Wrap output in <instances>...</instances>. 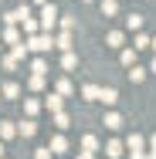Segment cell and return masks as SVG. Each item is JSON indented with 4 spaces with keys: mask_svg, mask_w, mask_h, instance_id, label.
<instances>
[{
    "mask_svg": "<svg viewBox=\"0 0 156 159\" xmlns=\"http://www.w3.org/2000/svg\"><path fill=\"white\" fill-rule=\"evenodd\" d=\"M31 71H34V75H48V61H44V58H37V61L31 64Z\"/></svg>",
    "mask_w": 156,
    "mask_h": 159,
    "instance_id": "5bb4252c",
    "label": "cell"
},
{
    "mask_svg": "<svg viewBox=\"0 0 156 159\" xmlns=\"http://www.w3.org/2000/svg\"><path fill=\"white\" fill-rule=\"evenodd\" d=\"M54 20H58V10H54V7H44V10H41V24H44V27H54Z\"/></svg>",
    "mask_w": 156,
    "mask_h": 159,
    "instance_id": "7a4b0ae2",
    "label": "cell"
},
{
    "mask_svg": "<svg viewBox=\"0 0 156 159\" xmlns=\"http://www.w3.org/2000/svg\"><path fill=\"white\" fill-rule=\"evenodd\" d=\"M37 108H41V105H37L34 98H24V112H27V115H37Z\"/></svg>",
    "mask_w": 156,
    "mask_h": 159,
    "instance_id": "e0dca14e",
    "label": "cell"
},
{
    "mask_svg": "<svg viewBox=\"0 0 156 159\" xmlns=\"http://www.w3.org/2000/svg\"><path fill=\"white\" fill-rule=\"evenodd\" d=\"M149 146H153V149H156V135H153V139H149Z\"/></svg>",
    "mask_w": 156,
    "mask_h": 159,
    "instance_id": "4dcf8cb0",
    "label": "cell"
},
{
    "mask_svg": "<svg viewBox=\"0 0 156 159\" xmlns=\"http://www.w3.org/2000/svg\"><path fill=\"white\" fill-rule=\"evenodd\" d=\"M31 88H34V92L44 88V75H31Z\"/></svg>",
    "mask_w": 156,
    "mask_h": 159,
    "instance_id": "7402d4cb",
    "label": "cell"
},
{
    "mask_svg": "<svg viewBox=\"0 0 156 159\" xmlns=\"http://www.w3.org/2000/svg\"><path fill=\"white\" fill-rule=\"evenodd\" d=\"M54 125H58V129H68V115H64V112H54Z\"/></svg>",
    "mask_w": 156,
    "mask_h": 159,
    "instance_id": "d6986e66",
    "label": "cell"
},
{
    "mask_svg": "<svg viewBox=\"0 0 156 159\" xmlns=\"http://www.w3.org/2000/svg\"><path fill=\"white\" fill-rule=\"evenodd\" d=\"M17 129H14V122H0V139H10Z\"/></svg>",
    "mask_w": 156,
    "mask_h": 159,
    "instance_id": "4fadbf2b",
    "label": "cell"
},
{
    "mask_svg": "<svg viewBox=\"0 0 156 159\" xmlns=\"http://www.w3.org/2000/svg\"><path fill=\"white\" fill-rule=\"evenodd\" d=\"M139 24H143V17H136V14H132V17H129V20H125V27H129V31H136V27H139Z\"/></svg>",
    "mask_w": 156,
    "mask_h": 159,
    "instance_id": "d4e9b609",
    "label": "cell"
},
{
    "mask_svg": "<svg viewBox=\"0 0 156 159\" xmlns=\"http://www.w3.org/2000/svg\"><path fill=\"white\" fill-rule=\"evenodd\" d=\"M149 48H156V37H153V41H149Z\"/></svg>",
    "mask_w": 156,
    "mask_h": 159,
    "instance_id": "836d02e7",
    "label": "cell"
},
{
    "mask_svg": "<svg viewBox=\"0 0 156 159\" xmlns=\"http://www.w3.org/2000/svg\"><path fill=\"white\" fill-rule=\"evenodd\" d=\"M3 37H7V44H10V48H14V44H21V34L14 31V27H10V31L3 34Z\"/></svg>",
    "mask_w": 156,
    "mask_h": 159,
    "instance_id": "ac0fdd59",
    "label": "cell"
},
{
    "mask_svg": "<svg viewBox=\"0 0 156 159\" xmlns=\"http://www.w3.org/2000/svg\"><path fill=\"white\" fill-rule=\"evenodd\" d=\"M105 41H109V48H122V34H119V31H112Z\"/></svg>",
    "mask_w": 156,
    "mask_h": 159,
    "instance_id": "2e32d148",
    "label": "cell"
},
{
    "mask_svg": "<svg viewBox=\"0 0 156 159\" xmlns=\"http://www.w3.org/2000/svg\"><path fill=\"white\" fill-rule=\"evenodd\" d=\"M24 31H27V34H37V24H34L31 17H27V20H24Z\"/></svg>",
    "mask_w": 156,
    "mask_h": 159,
    "instance_id": "f1b7e54d",
    "label": "cell"
},
{
    "mask_svg": "<svg viewBox=\"0 0 156 159\" xmlns=\"http://www.w3.org/2000/svg\"><path fill=\"white\" fill-rule=\"evenodd\" d=\"M119 125H122V119H119L116 112H109V115H105V129H119Z\"/></svg>",
    "mask_w": 156,
    "mask_h": 159,
    "instance_id": "7c38bea8",
    "label": "cell"
},
{
    "mask_svg": "<svg viewBox=\"0 0 156 159\" xmlns=\"http://www.w3.org/2000/svg\"><path fill=\"white\" fill-rule=\"evenodd\" d=\"M58 95H71V81H68V78L58 81Z\"/></svg>",
    "mask_w": 156,
    "mask_h": 159,
    "instance_id": "603a6c76",
    "label": "cell"
},
{
    "mask_svg": "<svg viewBox=\"0 0 156 159\" xmlns=\"http://www.w3.org/2000/svg\"><path fill=\"white\" fill-rule=\"evenodd\" d=\"M102 14H116V0H105L102 3Z\"/></svg>",
    "mask_w": 156,
    "mask_h": 159,
    "instance_id": "83f0119b",
    "label": "cell"
},
{
    "mask_svg": "<svg viewBox=\"0 0 156 159\" xmlns=\"http://www.w3.org/2000/svg\"><path fill=\"white\" fill-rule=\"evenodd\" d=\"M149 71H153V75H156V61H153V64H149Z\"/></svg>",
    "mask_w": 156,
    "mask_h": 159,
    "instance_id": "1f68e13d",
    "label": "cell"
},
{
    "mask_svg": "<svg viewBox=\"0 0 156 159\" xmlns=\"http://www.w3.org/2000/svg\"><path fill=\"white\" fill-rule=\"evenodd\" d=\"M48 112H61V95H48Z\"/></svg>",
    "mask_w": 156,
    "mask_h": 159,
    "instance_id": "52a82bcc",
    "label": "cell"
},
{
    "mask_svg": "<svg viewBox=\"0 0 156 159\" xmlns=\"http://www.w3.org/2000/svg\"><path fill=\"white\" fill-rule=\"evenodd\" d=\"M129 78H132V81H143V78H146V71H143V68H136V64H132V71H129Z\"/></svg>",
    "mask_w": 156,
    "mask_h": 159,
    "instance_id": "ffe728a7",
    "label": "cell"
},
{
    "mask_svg": "<svg viewBox=\"0 0 156 159\" xmlns=\"http://www.w3.org/2000/svg\"><path fill=\"white\" fill-rule=\"evenodd\" d=\"M3 68H7V71H14V68H17V58H14V54H7V58H3Z\"/></svg>",
    "mask_w": 156,
    "mask_h": 159,
    "instance_id": "484cf974",
    "label": "cell"
},
{
    "mask_svg": "<svg viewBox=\"0 0 156 159\" xmlns=\"http://www.w3.org/2000/svg\"><path fill=\"white\" fill-rule=\"evenodd\" d=\"M27 48H31V51H37V54H44V51H51V48H54V41H51L48 34H34L31 41H27Z\"/></svg>",
    "mask_w": 156,
    "mask_h": 159,
    "instance_id": "6da1fadb",
    "label": "cell"
},
{
    "mask_svg": "<svg viewBox=\"0 0 156 159\" xmlns=\"http://www.w3.org/2000/svg\"><path fill=\"white\" fill-rule=\"evenodd\" d=\"M122 64H136V51H122Z\"/></svg>",
    "mask_w": 156,
    "mask_h": 159,
    "instance_id": "4316f807",
    "label": "cell"
},
{
    "mask_svg": "<svg viewBox=\"0 0 156 159\" xmlns=\"http://www.w3.org/2000/svg\"><path fill=\"white\" fill-rule=\"evenodd\" d=\"M54 48H61V51H71V34H58Z\"/></svg>",
    "mask_w": 156,
    "mask_h": 159,
    "instance_id": "ba28073f",
    "label": "cell"
},
{
    "mask_svg": "<svg viewBox=\"0 0 156 159\" xmlns=\"http://www.w3.org/2000/svg\"><path fill=\"white\" fill-rule=\"evenodd\" d=\"M61 68H64V71H75V68H78V58H75L71 51H64V58H61Z\"/></svg>",
    "mask_w": 156,
    "mask_h": 159,
    "instance_id": "5b68a950",
    "label": "cell"
},
{
    "mask_svg": "<svg viewBox=\"0 0 156 159\" xmlns=\"http://www.w3.org/2000/svg\"><path fill=\"white\" fill-rule=\"evenodd\" d=\"M82 149H85V152H95V149H98V139H95V135H85V139H82Z\"/></svg>",
    "mask_w": 156,
    "mask_h": 159,
    "instance_id": "30bf717a",
    "label": "cell"
},
{
    "mask_svg": "<svg viewBox=\"0 0 156 159\" xmlns=\"http://www.w3.org/2000/svg\"><path fill=\"white\" fill-rule=\"evenodd\" d=\"M17 132H21L24 139H31L34 132H37V122H34V119H27V122H21V129H17Z\"/></svg>",
    "mask_w": 156,
    "mask_h": 159,
    "instance_id": "277c9868",
    "label": "cell"
},
{
    "mask_svg": "<svg viewBox=\"0 0 156 159\" xmlns=\"http://www.w3.org/2000/svg\"><path fill=\"white\" fill-rule=\"evenodd\" d=\"M54 156V152H51V146H44V149H37V152H34V159H51Z\"/></svg>",
    "mask_w": 156,
    "mask_h": 159,
    "instance_id": "cb8c5ba5",
    "label": "cell"
},
{
    "mask_svg": "<svg viewBox=\"0 0 156 159\" xmlns=\"http://www.w3.org/2000/svg\"><path fill=\"white\" fill-rule=\"evenodd\" d=\"M3 95H7V98H17V95H21V88H17V85H14V81H10V85H7V88H3Z\"/></svg>",
    "mask_w": 156,
    "mask_h": 159,
    "instance_id": "44dd1931",
    "label": "cell"
},
{
    "mask_svg": "<svg viewBox=\"0 0 156 159\" xmlns=\"http://www.w3.org/2000/svg\"><path fill=\"white\" fill-rule=\"evenodd\" d=\"M64 149H68L64 135H54V139H51V152H64Z\"/></svg>",
    "mask_w": 156,
    "mask_h": 159,
    "instance_id": "9c48e42d",
    "label": "cell"
},
{
    "mask_svg": "<svg viewBox=\"0 0 156 159\" xmlns=\"http://www.w3.org/2000/svg\"><path fill=\"white\" fill-rule=\"evenodd\" d=\"M98 92H102L98 85H85V88H82V95L88 98V102H95V98H98Z\"/></svg>",
    "mask_w": 156,
    "mask_h": 159,
    "instance_id": "8fae6325",
    "label": "cell"
},
{
    "mask_svg": "<svg viewBox=\"0 0 156 159\" xmlns=\"http://www.w3.org/2000/svg\"><path fill=\"white\" fill-rule=\"evenodd\" d=\"M78 159H92V152H85V149H82V152H78Z\"/></svg>",
    "mask_w": 156,
    "mask_h": 159,
    "instance_id": "f546056e",
    "label": "cell"
},
{
    "mask_svg": "<svg viewBox=\"0 0 156 159\" xmlns=\"http://www.w3.org/2000/svg\"><path fill=\"white\" fill-rule=\"evenodd\" d=\"M105 156H109V159L122 156V142H109V146H105Z\"/></svg>",
    "mask_w": 156,
    "mask_h": 159,
    "instance_id": "8992f818",
    "label": "cell"
},
{
    "mask_svg": "<svg viewBox=\"0 0 156 159\" xmlns=\"http://www.w3.org/2000/svg\"><path fill=\"white\" fill-rule=\"evenodd\" d=\"M146 159H156V149H153V152H149V156H146Z\"/></svg>",
    "mask_w": 156,
    "mask_h": 159,
    "instance_id": "d6a6232c",
    "label": "cell"
},
{
    "mask_svg": "<svg viewBox=\"0 0 156 159\" xmlns=\"http://www.w3.org/2000/svg\"><path fill=\"white\" fill-rule=\"evenodd\" d=\"M98 102H105V105H116V102H119V92H116V88H102V92H98Z\"/></svg>",
    "mask_w": 156,
    "mask_h": 159,
    "instance_id": "3957f363",
    "label": "cell"
},
{
    "mask_svg": "<svg viewBox=\"0 0 156 159\" xmlns=\"http://www.w3.org/2000/svg\"><path fill=\"white\" fill-rule=\"evenodd\" d=\"M129 149L132 152H143V135H129Z\"/></svg>",
    "mask_w": 156,
    "mask_h": 159,
    "instance_id": "9a60e30c",
    "label": "cell"
},
{
    "mask_svg": "<svg viewBox=\"0 0 156 159\" xmlns=\"http://www.w3.org/2000/svg\"><path fill=\"white\" fill-rule=\"evenodd\" d=\"M0 156H3V146H0Z\"/></svg>",
    "mask_w": 156,
    "mask_h": 159,
    "instance_id": "e575fe53",
    "label": "cell"
}]
</instances>
